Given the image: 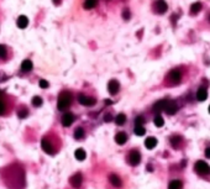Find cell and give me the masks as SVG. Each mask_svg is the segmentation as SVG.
Instances as JSON below:
<instances>
[{
	"label": "cell",
	"mask_w": 210,
	"mask_h": 189,
	"mask_svg": "<svg viewBox=\"0 0 210 189\" xmlns=\"http://www.w3.org/2000/svg\"><path fill=\"white\" fill-rule=\"evenodd\" d=\"M72 102V94L68 91H63L59 98H58V103H57V108L58 110H66Z\"/></svg>",
	"instance_id": "1"
},
{
	"label": "cell",
	"mask_w": 210,
	"mask_h": 189,
	"mask_svg": "<svg viewBox=\"0 0 210 189\" xmlns=\"http://www.w3.org/2000/svg\"><path fill=\"white\" fill-rule=\"evenodd\" d=\"M140 161H141V155H140L139 151L132 150V151L129 152V155H128V162L131 166H137L140 163Z\"/></svg>",
	"instance_id": "2"
},
{
	"label": "cell",
	"mask_w": 210,
	"mask_h": 189,
	"mask_svg": "<svg viewBox=\"0 0 210 189\" xmlns=\"http://www.w3.org/2000/svg\"><path fill=\"white\" fill-rule=\"evenodd\" d=\"M194 169H195V172L199 173V174H208V173L210 172L209 164H208L206 162H204V161H198V162L195 163V166H194Z\"/></svg>",
	"instance_id": "3"
},
{
	"label": "cell",
	"mask_w": 210,
	"mask_h": 189,
	"mask_svg": "<svg viewBox=\"0 0 210 189\" xmlns=\"http://www.w3.org/2000/svg\"><path fill=\"white\" fill-rule=\"evenodd\" d=\"M78 102L82 105H86V106H90V105L95 104V99L94 98L87 97V95H84V94H79V95H78Z\"/></svg>",
	"instance_id": "4"
},
{
	"label": "cell",
	"mask_w": 210,
	"mask_h": 189,
	"mask_svg": "<svg viewBox=\"0 0 210 189\" xmlns=\"http://www.w3.org/2000/svg\"><path fill=\"white\" fill-rule=\"evenodd\" d=\"M164 111L168 115H174L178 111V105L174 102H172V100H167V104L164 106Z\"/></svg>",
	"instance_id": "5"
},
{
	"label": "cell",
	"mask_w": 210,
	"mask_h": 189,
	"mask_svg": "<svg viewBox=\"0 0 210 189\" xmlns=\"http://www.w3.org/2000/svg\"><path fill=\"white\" fill-rule=\"evenodd\" d=\"M170 79L173 84H178L181 80H182V72L178 71V69H174L170 73Z\"/></svg>",
	"instance_id": "6"
},
{
	"label": "cell",
	"mask_w": 210,
	"mask_h": 189,
	"mask_svg": "<svg viewBox=\"0 0 210 189\" xmlns=\"http://www.w3.org/2000/svg\"><path fill=\"white\" fill-rule=\"evenodd\" d=\"M155 8H156V11L158 14H164L167 11L168 5H167V3L164 2V0H157L156 4H155Z\"/></svg>",
	"instance_id": "7"
},
{
	"label": "cell",
	"mask_w": 210,
	"mask_h": 189,
	"mask_svg": "<svg viewBox=\"0 0 210 189\" xmlns=\"http://www.w3.org/2000/svg\"><path fill=\"white\" fill-rule=\"evenodd\" d=\"M119 89H120V84H119V82H117V80H115V79H114V80H110V82H109L108 90H109V93H110V94L115 95V94H117Z\"/></svg>",
	"instance_id": "8"
},
{
	"label": "cell",
	"mask_w": 210,
	"mask_h": 189,
	"mask_svg": "<svg viewBox=\"0 0 210 189\" xmlns=\"http://www.w3.org/2000/svg\"><path fill=\"white\" fill-rule=\"evenodd\" d=\"M73 121H74V115L71 114V113H67V114H64V115L62 116V125H63L64 127L71 126V125L73 124Z\"/></svg>",
	"instance_id": "9"
},
{
	"label": "cell",
	"mask_w": 210,
	"mask_h": 189,
	"mask_svg": "<svg viewBox=\"0 0 210 189\" xmlns=\"http://www.w3.org/2000/svg\"><path fill=\"white\" fill-rule=\"evenodd\" d=\"M41 146H42V150H44L46 153H48V155H53V153H55L53 146H52V145L48 142V141H47L46 138H44V140H42Z\"/></svg>",
	"instance_id": "10"
},
{
	"label": "cell",
	"mask_w": 210,
	"mask_h": 189,
	"mask_svg": "<svg viewBox=\"0 0 210 189\" xmlns=\"http://www.w3.org/2000/svg\"><path fill=\"white\" fill-rule=\"evenodd\" d=\"M82 182H83V177H82L80 173H77V174H74V176L71 178V184H72L74 188H79L80 184H82Z\"/></svg>",
	"instance_id": "11"
},
{
	"label": "cell",
	"mask_w": 210,
	"mask_h": 189,
	"mask_svg": "<svg viewBox=\"0 0 210 189\" xmlns=\"http://www.w3.org/2000/svg\"><path fill=\"white\" fill-rule=\"evenodd\" d=\"M115 141H116V144H119V145H124L126 141H128V135H126L125 132H119L115 136Z\"/></svg>",
	"instance_id": "12"
},
{
	"label": "cell",
	"mask_w": 210,
	"mask_h": 189,
	"mask_svg": "<svg viewBox=\"0 0 210 189\" xmlns=\"http://www.w3.org/2000/svg\"><path fill=\"white\" fill-rule=\"evenodd\" d=\"M206 97H208V91H206V89H205V88H199L198 91H197V99H198L199 102H204V100L206 99Z\"/></svg>",
	"instance_id": "13"
},
{
	"label": "cell",
	"mask_w": 210,
	"mask_h": 189,
	"mask_svg": "<svg viewBox=\"0 0 210 189\" xmlns=\"http://www.w3.org/2000/svg\"><path fill=\"white\" fill-rule=\"evenodd\" d=\"M166 104H167V100H159V102H157V103L153 105V111L157 113V115H158V113H161L162 110H164Z\"/></svg>",
	"instance_id": "14"
},
{
	"label": "cell",
	"mask_w": 210,
	"mask_h": 189,
	"mask_svg": "<svg viewBox=\"0 0 210 189\" xmlns=\"http://www.w3.org/2000/svg\"><path fill=\"white\" fill-rule=\"evenodd\" d=\"M145 146H146L148 150L155 148V147L157 146V140H156L155 137H148V138H146V141H145Z\"/></svg>",
	"instance_id": "15"
},
{
	"label": "cell",
	"mask_w": 210,
	"mask_h": 189,
	"mask_svg": "<svg viewBox=\"0 0 210 189\" xmlns=\"http://www.w3.org/2000/svg\"><path fill=\"white\" fill-rule=\"evenodd\" d=\"M109 180H110V183L114 185V187H116V188H119V187H121V179L116 176V174H110L109 176Z\"/></svg>",
	"instance_id": "16"
},
{
	"label": "cell",
	"mask_w": 210,
	"mask_h": 189,
	"mask_svg": "<svg viewBox=\"0 0 210 189\" xmlns=\"http://www.w3.org/2000/svg\"><path fill=\"white\" fill-rule=\"evenodd\" d=\"M29 25V19L25 16V15H21L19 19H17V26L20 29H26V26Z\"/></svg>",
	"instance_id": "17"
},
{
	"label": "cell",
	"mask_w": 210,
	"mask_h": 189,
	"mask_svg": "<svg viewBox=\"0 0 210 189\" xmlns=\"http://www.w3.org/2000/svg\"><path fill=\"white\" fill-rule=\"evenodd\" d=\"M182 188H183V183L178 179H174L168 184V189H182Z\"/></svg>",
	"instance_id": "18"
},
{
	"label": "cell",
	"mask_w": 210,
	"mask_h": 189,
	"mask_svg": "<svg viewBox=\"0 0 210 189\" xmlns=\"http://www.w3.org/2000/svg\"><path fill=\"white\" fill-rule=\"evenodd\" d=\"M32 67H33V64H32V62H31L30 60H25V61L21 63V69H22L24 72H30V71L32 69Z\"/></svg>",
	"instance_id": "19"
},
{
	"label": "cell",
	"mask_w": 210,
	"mask_h": 189,
	"mask_svg": "<svg viewBox=\"0 0 210 189\" xmlns=\"http://www.w3.org/2000/svg\"><path fill=\"white\" fill-rule=\"evenodd\" d=\"M74 156H75V158H77L78 161H83V160H86L87 153H86V151H84L83 148H78V150H75Z\"/></svg>",
	"instance_id": "20"
},
{
	"label": "cell",
	"mask_w": 210,
	"mask_h": 189,
	"mask_svg": "<svg viewBox=\"0 0 210 189\" xmlns=\"http://www.w3.org/2000/svg\"><path fill=\"white\" fill-rule=\"evenodd\" d=\"M97 3H98V0H86V2H84V9L90 10V9L95 8Z\"/></svg>",
	"instance_id": "21"
},
{
	"label": "cell",
	"mask_w": 210,
	"mask_h": 189,
	"mask_svg": "<svg viewBox=\"0 0 210 189\" xmlns=\"http://www.w3.org/2000/svg\"><path fill=\"white\" fill-rule=\"evenodd\" d=\"M200 10H201V4H200V3H194V4H192V6H190V13H192L193 15L198 14Z\"/></svg>",
	"instance_id": "22"
},
{
	"label": "cell",
	"mask_w": 210,
	"mask_h": 189,
	"mask_svg": "<svg viewBox=\"0 0 210 189\" xmlns=\"http://www.w3.org/2000/svg\"><path fill=\"white\" fill-rule=\"evenodd\" d=\"M181 141H182V138H181V136H173L172 138H171V142H172V145H173V147L174 148H178V146H179V144H181Z\"/></svg>",
	"instance_id": "23"
},
{
	"label": "cell",
	"mask_w": 210,
	"mask_h": 189,
	"mask_svg": "<svg viewBox=\"0 0 210 189\" xmlns=\"http://www.w3.org/2000/svg\"><path fill=\"white\" fill-rule=\"evenodd\" d=\"M153 122H155V125L157 126V127H162L163 125H164V120H163V118L158 114L156 118H155V120H153Z\"/></svg>",
	"instance_id": "24"
},
{
	"label": "cell",
	"mask_w": 210,
	"mask_h": 189,
	"mask_svg": "<svg viewBox=\"0 0 210 189\" xmlns=\"http://www.w3.org/2000/svg\"><path fill=\"white\" fill-rule=\"evenodd\" d=\"M134 132H135L136 136H143V135L146 133V130H145L143 126H135Z\"/></svg>",
	"instance_id": "25"
},
{
	"label": "cell",
	"mask_w": 210,
	"mask_h": 189,
	"mask_svg": "<svg viewBox=\"0 0 210 189\" xmlns=\"http://www.w3.org/2000/svg\"><path fill=\"white\" fill-rule=\"evenodd\" d=\"M125 121H126L125 114H119V115L115 118V122H116L117 125H122V124H125Z\"/></svg>",
	"instance_id": "26"
},
{
	"label": "cell",
	"mask_w": 210,
	"mask_h": 189,
	"mask_svg": "<svg viewBox=\"0 0 210 189\" xmlns=\"http://www.w3.org/2000/svg\"><path fill=\"white\" fill-rule=\"evenodd\" d=\"M83 136H84V130H83L82 127H78V129L74 131V137H75L77 140H80V138H83Z\"/></svg>",
	"instance_id": "27"
},
{
	"label": "cell",
	"mask_w": 210,
	"mask_h": 189,
	"mask_svg": "<svg viewBox=\"0 0 210 189\" xmlns=\"http://www.w3.org/2000/svg\"><path fill=\"white\" fill-rule=\"evenodd\" d=\"M42 99H41V97H33V99H32V104L35 105V106H41L42 105Z\"/></svg>",
	"instance_id": "28"
},
{
	"label": "cell",
	"mask_w": 210,
	"mask_h": 189,
	"mask_svg": "<svg viewBox=\"0 0 210 189\" xmlns=\"http://www.w3.org/2000/svg\"><path fill=\"white\" fill-rule=\"evenodd\" d=\"M17 114H19V116H20L21 119H24V118H26V116L29 115V111H27V109H20Z\"/></svg>",
	"instance_id": "29"
},
{
	"label": "cell",
	"mask_w": 210,
	"mask_h": 189,
	"mask_svg": "<svg viewBox=\"0 0 210 189\" xmlns=\"http://www.w3.org/2000/svg\"><path fill=\"white\" fill-rule=\"evenodd\" d=\"M143 122H145V120H143V118H142V116H137V118L135 119V124H136V126H142V125H143Z\"/></svg>",
	"instance_id": "30"
},
{
	"label": "cell",
	"mask_w": 210,
	"mask_h": 189,
	"mask_svg": "<svg viewBox=\"0 0 210 189\" xmlns=\"http://www.w3.org/2000/svg\"><path fill=\"white\" fill-rule=\"evenodd\" d=\"M48 85H50V84H48L47 80H45V79H41V80H40V87H41V88L46 89V88H48Z\"/></svg>",
	"instance_id": "31"
},
{
	"label": "cell",
	"mask_w": 210,
	"mask_h": 189,
	"mask_svg": "<svg viewBox=\"0 0 210 189\" xmlns=\"http://www.w3.org/2000/svg\"><path fill=\"white\" fill-rule=\"evenodd\" d=\"M5 55H6V48H5V46L0 44V57H5Z\"/></svg>",
	"instance_id": "32"
},
{
	"label": "cell",
	"mask_w": 210,
	"mask_h": 189,
	"mask_svg": "<svg viewBox=\"0 0 210 189\" xmlns=\"http://www.w3.org/2000/svg\"><path fill=\"white\" fill-rule=\"evenodd\" d=\"M122 16H124L125 20H129V19H130V11H129L128 9H125L124 13H122Z\"/></svg>",
	"instance_id": "33"
},
{
	"label": "cell",
	"mask_w": 210,
	"mask_h": 189,
	"mask_svg": "<svg viewBox=\"0 0 210 189\" xmlns=\"http://www.w3.org/2000/svg\"><path fill=\"white\" fill-rule=\"evenodd\" d=\"M111 120H113V116H111L110 114H106V115L104 116V121H105V122H110Z\"/></svg>",
	"instance_id": "34"
},
{
	"label": "cell",
	"mask_w": 210,
	"mask_h": 189,
	"mask_svg": "<svg viewBox=\"0 0 210 189\" xmlns=\"http://www.w3.org/2000/svg\"><path fill=\"white\" fill-rule=\"evenodd\" d=\"M4 113H5V104L0 102V115L4 114Z\"/></svg>",
	"instance_id": "35"
},
{
	"label": "cell",
	"mask_w": 210,
	"mask_h": 189,
	"mask_svg": "<svg viewBox=\"0 0 210 189\" xmlns=\"http://www.w3.org/2000/svg\"><path fill=\"white\" fill-rule=\"evenodd\" d=\"M205 156H206L208 158H210V147H208V148L205 150Z\"/></svg>",
	"instance_id": "36"
},
{
	"label": "cell",
	"mask_w": 210,
	"mask_h": 189,
	"mask_svg": "<svg viewBox=\"0 0 210 189\" xmlns=\"http://www.w3.org/2000/svg\"><path fill=\"white\" fill-rule=\"evenodd\" d=\"M53 3H56V4H58V3H59V0H53Z\"/></svg>",
	"instance_id": "37"
},
{
	"label": "cell",
	"mask_w": 210,
	"mask_h": 189,
	"mask_svg": "<svg viewBox=\"0 0 210 189\" xmlns=\"http://www.w3.org/2000/svg\"><path fill=\"white\" fill-rule=\"evenodd\" d=\"M2 97H3V91H2V90H0V98H2Z\"/></svg>",
	"instance_id": "38"
},
{
	"label": "cell",
	"mask_w": 210,
	"mask_h": 189,
	"mask_svg": "<svg viewBox=\"0 0 210 189\" xmlns=\"http://www.w3.org/2000/svg\"><path fill=\"white\" fill-rule=\"evenodd\" d=\"M209 113H210V106H209Z\"/></svg>",
	"instance_id": "39"
}]
</instances>
